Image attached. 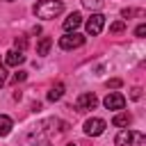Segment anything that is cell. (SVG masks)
I'll return each instance as SVG.
<instances>
[{"label": "cell", "instance_id": "obj_2", "mask_svg": "<svg viewBox=\"0 0 146 146\" xmlns=\"http://www.w3.org/2000/svg\"><path fill=\"white\" fill-rule=\"evenodd\" d=\"M144 135L141 132H135V130H121L116 137H114V144L116 146H130V144H144Z\"/></svg>", "mask_w": 146, "mask_h": 146}, {"label": "cell", "instance_id": "obj_15", "mask_svg": "<svg viewBox=\"0 0 146 146\" xmlns=\"http://www.w3.org/2000/svg\"><path fill=\"white\" fill-rule=\"evenodd\" d=\"M82 5H84L87 9H96V11H98V9L103 7V0H82Z\"/></svg>", "mask_w": 146, "mask_h": 146}, {"label": "cell", "instance_id": "obj_8", "mask_svg": "<svg viewBox=\"0 0 146 146\" xmlns=\"http://www.w3.org/2000/svg\"><path fill=\"white\" fill-rule=\"evenodd\" d=\"M23 62H25V55L21 50H9L5 55V66H21Z\"/></svg>", "mask_w": 146, "mask_h": 146}, {"label": "cell", "instance_id": "obj_21", "mask_svg": "<svg viewBox=\"0 0 146 146\" xmlns=\"http://www.w3.org/2000/svg\"><path fill=\"white\" fill-rule=\"evenodd\" d=\"M107 87L116 89V87H121V80H116V78H114V80H110V82H107Z\"/></svg>", "mask_w": 146, "mask_h": 146}, {"label": "cell", "instance_id": "obj_5", "mask_svg": "<svg viewBox=\"0 0 146 146\" xmlns=\"http://www.w3.org/2000/svg\"><path fill=\"white\" fill-rule=\"evenodd\" d=\"M103 105H105L107 110H123V107H125V96L119 94V91H112V94L105 96Z\"/></svg>", "mask_w": 146, "mask_h": 146}, {"label": "cell", "instance_id": "obj_1", "mask_svg": "<svg viewBox=\"0 0 146 146\" xmlns=\"http://www.w3.org/2000/svg\"><path fill=\"white\" fill-rule=\"evenodd\" d=\"M62 11H64V2L62 0H41L39 5H34V16L43 18V21H50V18L59 16Z\"/></svg>", "mask_w": 146, "mask_h": 146}, {"label": "cell", "instance_id": "obj_4", "mask_svg": "<svg viewBox=\"0 0 146 146\" xmlns=\"http://www.w3.org/2000/svg\"><path fill=\"white\" fill-rule=\"evenodd\" d=\"M105 128H107V123H105L103 119H98V116H91V119L84 121V135H89V137H98V135H103Z\"/></svg>", "mask_w": 146, "mask_h": 146}, {"label": "cell", "instance_id": "obj_3", "mask_svg": "<svg viewBox=\"0 0 146 146\" xmlns=\"http://www.w3.org/2000/svg\"><path fill=\"white\" fill-rule=\"evenodd\" d=\"M80 46H84V36L78 34V32H66L64 36H59L62 50H73V48H80Z\"/></svg>", "mask_w": 146, "mask_h": 146}, {"label": "cell", "instance_id": "obj_17", "mask_svg": "<svg viewBox=\"0 0 146 146\" xmlns=\"http://www.w3.org/2000/svg\"><path fill=\"white\" fill-rule=\"evenodd\" d=\"M25 78H27V73H25V71H18V73H14V82H23Z\"/></svg>", "mask_w": 146, "mask_h": 146}, {"label": "cell", "instance_id": "obj_6", "mask_svg": "<svg viewBox=\"0 0 146 146\" xmlns=\"http://www.w3.org/2000/svg\"><path fill=\"white\" fill-rule=\"evenodd\" d=\"M103 27H105V16L103 14H91V18L87 21V32L91 36H96V34L103 32Z\"/></svg>", "mask_w": 146, "mask_h": 146}, {"label": "cell", "instance_id": "obj_13", "mask_svg": "<svg viewBox=\"0 0 146 146\" xmlns=\"http://www.w3.org/2000/svg\"><path fill=\"white\" fill-rule=\"evenodd\" d=\"M50 46H52V39L50 36H43L39 43H36V52L43 57V55H48V50H50Z\"/></svg>", "mask_w": 146, "mask_h": 146}, {"label": "cell", "instance_id": "obj_18", "mask_svg": "<svg viewBox=\"0 0 146 146\" xmlns=\"http://www.w3.org/2000/svg\"><path fill=\"white\" fill-rule=\"evenodd\" d=\"M5 80H7V73H5V64H0V87L5 84Z\"/></svg>", "mask_w": 146, "mask_h": 146}, {"label": "cell", "instance_id": "obj_12", "mask_svg": "<svg viewBox=\"0 0 146 146\" xmlns=\"http://www.w3.org/2000/svg\"><path fill=\"white\" fill-rule=\"evenodd\" d=\"M11 128H14V121H11L9 116L0 114V137H7V135L11 132Z\"/></svg>", "mask_w": 146, "mask_h": 146}, {"label": "cell", "instance_id": "obj_14", "mask_svg": "<svg viewBox=\"0 0 146 146\" xmlns=\"http://www.w3.org/2000/svg\"><path fill=\"white\" fill-rule=\"evenodd\" d=\"M123 30H125V23H123V21H114V23L110 25V32H112V34H119V32H123Z\"/></svg>", "mask_w": 146, "mask_h": 146}, {"label": "cell", "instance_id": "obj_7", "mask_svg": "<svg viewBox=\"0 0 146 146\" xmlns=\"http://www.w3.org/2000/svg\"><path fill=\"white\" fill-rule=\"evenodd\" d=\"M98 105V98H96V94H91V91H84V94H80L78 96V110H94Z\"/></svg>", "mask_w": 146, "mask_h": 146}, {"label": "cell", "instance_id": "obj_11", "mask_svg": "<svg viewBox=\"0 0 146 146\" xmlns=\"http://www.w3.org/2000/svg\"><path fill=\"white\" fill-rule=\"evenodd\" d=\"M62 96H64V84H62V82L52 84V87H50V91H48V100H50V103H55V100H59Z\"/></svg>", "mask_w": 146, "mask_h": 146}, {"label": "cell", "instance_id": "obj_20", "mask_svg": "<svg viewBox=\"0 0 146 146\" xmlns=\"http://www.w3.org/2000/svg\"><path fill=\"white\" fill-rule=\"evenodd\" d=\"M139 96H141V89H139V87H135V89L130 91V98H135V100H137Z\"/></svg>", "mask_w": 146, "mask_h": 146}, {"label": "cell", "instance_id": "obj_10", "mask_svg": "<svg viewBox=\"0 0 146 146\" xmlns=\"http://www.w3.org/2000/svg\"><path fill=\"white\" fill-rule=\"evenodd\" d=\"M130 121H132V116H130L128 112H119V114H114L112 125H116V128H128V125H130Z\"/></svg>", "mask_w": 146, "mask_h": 146}, {"label": "cell", "instance_id": "obj_16", "mask_svg": "<svg viewBox=\"0 0 146 146\" xmlns=\"http://www.w3.org/2000/svg\"><path fill=\"white\" fill-rule=\"evenodd\" d=\"M14 46H16V48H18L21 52H23V50H25V46H27V41H25V36H16V41H14Z\"/></svg>", "mask_w": 146, "mask_h": 146}, {"label": "cell", "instance_id": "obj_19", "mask_svg": "<svg viewBox=\"0 0 146 146\" xmlns=\"http://www.w3.org/2000/svg\"><path fill=\"white\" fill-rule=\"evenodd\" d=\"M135 34H137V36H144V34H146V25H137Z\"/></svg>", "mask_w": 146, "mask_h": 146}, {"label": "cell", "instance_id": "obj_9", "mask_svg": "<svg viewBox=\"0 0 146 146\" xmlns=\"http://www.w3.org/2000/svg\"><path fill=\"white\" fill-rule=\"evenodd\" d=\"M80 23H82V16H80V11H71V14L64 18V30H66V32H71V30L80 27Z\"/></svg>", "mask_w": 146, "mask_h": 146}, {"label": "cell", "instance_id": "obj_22", "mask_svg": "<svg viewBox=\"0 0 146 146\" xmlns=\"http://www.w3.org/2000/svg\"><path fill=\"white\" fill-rule=\"evenodd\" d=\"M66 146H75V144H66Z\"/></svg>", "mask_w": 146, "mask_h": 146}]
</instances>
